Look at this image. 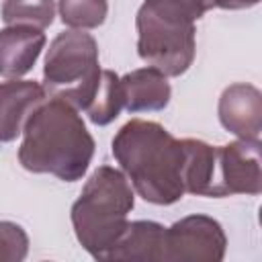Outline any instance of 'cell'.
Segmentation results:
<instances>
[{"label":"cell","instance_id":"1","mask_svg":"<svg viewBox=\"0 0 262 262\" xmlns=\"http://www.w3.org/2000/svg\"><path fill=\"white\" fill-rule=\"evenodd\" d=\"M94 147V137L78 108L49 96L25 123L18 162L33 174H51L63 182H76L88 172Z\"/></svg>","mask_w":262,"mask_h":262},{"label":"cell","instance_id":"2","mask_svg":"<svg viewBox=\"0 0 262 262\" xmlns=\"http://www.w3.org/2000/svg\"><path fill=\"white\" fill-rule=\"evenodd\" d=\"M113 156L143 201L166 207L184 196L182 141L160 123L127 121L113 137Z\"/></svg>","mask_w":262,"mask_h":262},{"label":"cell","instance_id":"3","mask_svg":"<svg viewBox=\"0 0 262 262\" xmlns=\"http://www.w3.org/2000/svg\"><path fill=\"white\" fill-rule=\"evenodd\" d=\"M135 207V190L123 170L98 166L72 205V225L80 246L96 260H108L125 233L127 215Z\"/></svg>","mask_w":262,"mask_h":262},{"label":"cell","instance_id":"4","mask_svg":"<svg viewBox=\"0 0 262 262\" xmlns=\"http://www.w3.org/2000/svg\"><path fill=\"white\" fill-rule=\"evenodd\" d=\"M196 20L180 0H145L135 16L139 57L168 78L182 76L196 53Z\"/></svg>","mask_w":262,"mask_h":262},{"label":"cell","instance_id":"5","mask_svg":"<svg viewBox=\"0 0 262 262\" xmlns=\"http://www.w3.org/2000/svg\"><path fill=\"white\" fill-rule=\"evenodd\" d=\"M100 72L96 39L82 29H70L49 43L43 88L51 98H61L74 108L84 111L96 90Z\"/></svg>","mask_w":262,"mask_h":262},{"label":"cell","instance_id":"6","mask_svg":"<svg viewBox=\"0 0 262 262\" xmlns=\"http://www.w3.org/2000/svg\"><path fill=\"white\" fill-rule=\"evenodd\" d=\"M227 237L209 215H188L166 227L162 262H221Z\"/></svg>","mask_w":262,"mask_h":262},{"label":"cell","instance_id":"7","mask_svg":"<svg viewBox=\"0 0 262 262\" xmlns=\"http://www.w3.org/2000/svg\"><path fill=\"white\" fill-rule=\"evenodd\" d=\"M262 158L260 139H235L219 145L215 154V188L213 196L260 194L262 192Z\"/></svg>","mask_w":262,"mask_h":262},{"label":"cell","instance_id":"8","mask_svg":"<svg viewBox=\"0 0 262 262\" xmlns=\"http://www.w3.org/2000/svg\"><path fill=\"white\" fill-rule=\"evenodd\" d=\"M219 123L239 139H260L262 133V94L256 86L237 82L227 86L217 104Z\"/></svg>","mask_w":262,"mask_h":262},{"label":"cell","instance_id":"9","mask_svg":"<svg viewBox=\"0 0 262 262\" xmlns=\"http://www.w3.org/2000/svg\"><path fill=\"white\" fill-rule=\"evenodd\" d=\"M43 100H47V92L35 80L12 78L0 82V143L14 141Z\"/></svg>","mask_w":262,"mask_h":262},{"label":"cell","instance_id":"10","mask_svg":"<svg viewBox=\"0 0 262 262\" xmlns=\"http://www.w3.org/2000/svg\"><path fill=\"white\" fill-rule=\"evenodd\" d=\"M45 43V33L35 27L6 25L0 29V76L12 80L29 74Z\"/></svg>","mask_w":262,"mask_h":262},{"label":"cell","instance_id":"11","mask_svg":"<svg viewBox=\"0 0 262 262\" xmlns=\"http://www.w3.org/2000/svg\"><path fill=\"white\" fill-rule=\"evenodd\" d=\"M121 92L123 108L129 113L164 111L172 96L168 76H164L160 70L151 66L131 70L125 76H121Z\"/></svg>","mask_w":262,"mask_h":262},{"label":"cell","instance_id":"12","mask_svg":"<svg viewBox=\"0 0 262 262\" xmlns=\"http://www.w3.org/2000/svg\"><path fill=\"white\" fill-rule=\"evenodd\" d=\"M166 227L158 221H129L125 233L111 250L108 260H162Z\"/></svg>","mask_w":262,"mask_h":262},{"label":"cell","instance_id":"13","mask_svg":"<svg viewBox=\"0 0 262 262\" xmlns=\"http://www.w3.org/2000/svg\"><path fill=\"white\" fill-rule=\"evenodd\" d=\"M184 151L182 184L184 192L196 196H213L215 188V154L217 147L203 139H180Z\"/></svg>","mask_w":262,"mask_h":262},{"label":"cell","instance_id":"14","mask_svg":"<svg viewBox=\"0 0 262 262\" xmlns=\"http://www.w3.org/2000/svg\"><path fill=\"white\" fill-rule=\"evenodd\" d=\"M123 111V92H121V76H117L113 70H102L96 90L88 104L84 106L86 117L90 123L104 127L113 123L119 113Z\"/></svg>","mask_w":262,"mask_h":262},{"label":"cell","instance_id":"15","mask_svg":"<svg viewBox=\"0 0 262 262\" xmlns=\"http://www.w3.org/2000/svg\"><path fill=\"white\" fill-rule=\"evenodd\" d=\"M55 16L53 0H4L2 20L6 25H27L35 29H47Z\"/></svg>","mask_w":262,"mask_h":262},{"label":"cell","instance_id":"16","mask_svg":"<svg viewBox=\"0 0 262 262\" xmlns=\"http://www.w3.org/2000/svg\"><path fill=\"white\" fill-rule=\"evenodd\" d=\"M57 12L66 27L96 29L106 20V0H57Z\"/></svg>","mask_w":262,"mask_h":262},{"label":"cell","instance_id":"17","mask_svg":"<svg viewBox=\"0 0 262 262\" xmlns=\"http://www.w3.org/2000/svg\"><path fill=\"white\" fill-rule=\"evenodd\" d=\"M27 254V231L14 221H0V262H23Z\"/></svg>","mask_w":262,"mask_h":262},{"label":"cell","instance_id":"18","mask_svg":"<svg viewBox=\"0 0 262 262\" xmlns=\"http://www.w3.org/2000/svg\"><path fill=\"white\" fill-rule=\"evenodd\" d=\"M184 6H188L196 18H203L211 8L217 6V0H180Z\"/></svg>","mask_w":262,"mask_h":262},{"label":"cell","instance_id":"19","mask_svg":"<svg viewBox=\"0 0 262 262\" xmlns=\"http://www.w3.org/2000/svg\"><path fill=\"white\" fill-rule=\"evenodd\" d=\"M260 0H217V6L223 10H244L256 6Z\"/></svg>","mask_w":262,"mask_h":262}]
</instances>
